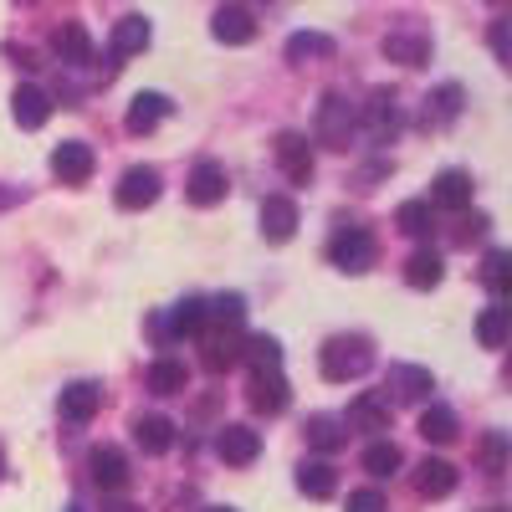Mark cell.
<instances>
[{"instance_id":"1","label":"cell","mask_w":512,"mask_h":512,"mask_svg":"<svg viewBox=\"0 0 512 512\" xmlns=\"http://www.w3.org/2000/svg\"><path fill=\"white\" fill-rule=\"evenodd\" d=\"M318 364H323V379L349 384V379L374 369V344L364 333H338V338H328V344L318 349Z\"/></svg>"},{"instance_id":"2","label":"cell","mask_w":512,"mask_h":512,"mask_svg":"<svg viewBox=\"0 0 512 512\" xmlns=\"http://www.w3.org/2000/svg\"><path fill=\"white\" fill-rule=\"evenodd\" d=\"M354 128H359V108H354L344 93H323V103H318V123H313L318 144H328V149H349Z\"/></svg>"},{"instance_id":"3","label":"cell","mask_w":512,"mask_h":512,"mask_svg":"<svg viewBox=\"0 0 512 512\" xmlns=\"http://www.w3.org/2000/svg\"><path fill=\"white\" fill-rule=\"evenodd\" d=\"M374 256H379V246H374V236L364 231V226H338L333 231V241H328V262L338 267V272H369L374 267Z\"/></svg>"},{"instance_id":"4","label":"cell","mask_w":512,"mask_h":512,"mask_svg":"<svg viewBox=\"0 0 512 512\" xmlns=\"http://www.w3.org/2000/svg\"><path fill=\"white\" fill-rule=\"evenodd\" d=\"M390 420H395V400L384 395V390L354 395L349 400V415H344V425H349V431H359V436H384V431H390Z\"/></svg>"},{"instance_id":"5","label":"cell","mask_w":512,"mask_h":512,"mask_svg":"<svg viewBox=\"0 0 512 512\" xmlns=\"http://www.w3.org/2000/svg\"><path fill=\"white\" fill-rule=\"evenodd\" d=\"M359 128H364L374 144H395V134L405 128V118H400V103H395L390 88L369 93V103H364V113H359Z\"/></svg>"},{"instance_id":"6","label":"cell","mask_w":512,"mask_h":512,"mask_svg":"<svg viewBox=\"0 0 512 512\" xmlns=\"http://www.w3.org/2000/svg\"><path fill=\"white\" fill-rule=\"evenodd\" d=\"M384 395L405 400V405H425L436 395V374L425 364H390V374H384Z\"/></svg>"},{"instance_id":"7","label":"cell","mask_w":512,"mask_h":512,"mask_svg":"<svg viewBox=\"0 0 512 512\" xmlns=\"http://www.w3.org/2000/svg\"><path fill=\"white\" fill-rule=\"evenodd\" d=\"M93 169H98L93 144L67 139V144H57V149H52V175H57L62 185H88V180H93Z\"/></svg>"},{"instance_id":"8","label":"cell","mask_w":512,"mask_h":512,"mask_svg":"<svg viewBox=\"0 0 512 512\" xmlns=\"http://www.w3.org/2000/svg\"><path fill=\"white\" fill-rule=\"evenodd\" d=\"M159 190H164V185H159V169H154V164H134V169H123L113 200H118V210H144V205L159 200Z\"/></svg>"},{"instance_id":"9","label":"cell","mask_w":512,"mask_h":512,"mask_svg":"<svg viewBox=\"0 0 512 512\" xmlns=\"http://www.w3.org/2000/svg\"><path fill=\"white\" fill-rule=\"evenodd\" d=\"M379 52L390 57V62H400V67H425L436 47H431V36H425L420 26H395L390 36L379 41Z\"/></svg>"},{"instance_id":"10","label":"cell","mask_w":512,"mask_h":512,"mask_svg":"<svg viewBox=\"0 0 512 512\" xmlns=\"http://www.w3.org/2000/svg\"><path fill=\"white\" fill-rule=\"evenodd\" d=\"M226 190H231L226 164H216V159H200V164L190 169V180H185V195H190V205H200V210L221 205V200H226Z\"/></svg>"},{"instance_id":"11","label":"cell","mask_w":512,"mask_h":512,"mask_svg":"<svg viewBox=\"0 0 512 512\" xmlns=\"http://www.w3.org/2000/svg\"><path fill=\"white\" fill-rule=\"evenodd\" d=\"M272 154H277V169L292 180V185H308L313 180V144L303 139V134H277V144H272Z\"/></svg>"},{"instance_id":"12","label":"cell","mask_w":512,"mask_h":512,"mask_svg":"<svg viewBox=\"0 0 512 512\" xmlns=\"http://www.w3.org/2000/svg\"><path fill=\"white\" fill-rule=\"evenodd\" d=\"M216 456L226 466H251L262 456V431H251V425H221L216 431Z\"/></svg>"},{"instance_id":"13","label":"cell","mask_w":512,"mask_h":512,"mask_svg":"<svg viewBox=\"0 0 512 512\" xmlns=\"http://www.w3.org/2000/svg\"><path fill=\"white\" fill-rule=\"evenodd\" d=\"M154 333L164 338H200L205 333V297H185V303H175L169 308V318H159L154 323Z\"/></svg>"},{"instance_id":"14","label":"cell","mask_w":512,"mask_h":512,"mask_svg":"<svg viewBox=\"0 0 512 512\" xmlns=\"http://www.w3.org/2000/svg\"><path fill=\"white\" fill-rule=\"evenodd\" d=\"M52 52H57L62 67L93 62V36H88V26H82V21H62V26L52 31Z\"/></svg>"},{"instance_id":"15","label":"cell","mask_w":512,"mask_h":512,"mask_svg":"<svg viewBox=\"0 0 512 512\" xmlns=\"http://www.w3.org/2000/svg\"><path fill=\"white\" fill-rule=\"evenodd\" d=\"M246 400H251V410H256V415H282V410H287V400H292L282 369L251 374V395H246Z\"/></svg>"},{"instance_id":"16","label":"cell","mask_w":512,"mask_h":512,"mask_svg":"<svg viewBox=\"0 0 512 512\" xmlns=\"http://www.w3.org/2000/svg\"><path fill=\"white\" fill-rule=\"evenodd\" d=\"M210 36L226 41V47H246V41H256V16L246 6H221L210 16Z\"/></svg>"},{"instance_id":"17","label":"cell","mask_w":512,"mask_h":512,"mask_svg":"<svg viewBox=\"0 0 512 512\" xmlns=\"http://www.w3.org/2000/svg\"><path fill=\"white\" fill-rule=\"evenodd\" d=\"M98 405H103V390H98L93 379H77V384H67L62 400H57L62 420H72V425H88V420L98 415Z\"/></svg>"},{"instance_id":"18","label":"cell","mask_w":512,"mask_h":512,"mask_svg":"<svg viewBox=\"0 0 512 512\" xmlns=\"http://www.w3.org/2000/svg\"><path fill=\"white\" fill-rule=\"evenodd\" d=\"M262 236H267L272 246H282V241L297 236V205H292L287 195H267V200H262Z\"/></svg>"},{"instance_id":"19","label":"cell","mask_w":512,"mask_h":512,"mask_svg":"<svg viewBox=\"0 0 512 512\" xmlns=\"http://www.w3.org/2000/svg\"><path fill=\"white\" fill-rule=\"evenodd\" d=\"M415 492L420 497H451L456 492V466L446 461V456H425L420 466H415Z\"/></svg>"},{"instance_id":"20","label":"cell","mask_w":512,"mask_h":512,"mask_svg":"<svg viewBox=\"0 0 512 512\" xmlns=\"http://www.w3.org/2000/svg\"><path fill=\"white\" fill-rule=\"evenodd\" d=\"M472 195H477V185H472L466 169H441L436 185H431V205H441V210H466Z\"/></svg>"},{"instance_id":"21","label":"cell","mask_w":512,"mask_h":512,"mask_svg":"<svg viewBox=\"0 0 512 512\" xmlns=\"http://www.w3.org/2000/svg\"><path fill=\"white\" fill-rule=\"evenodd\" d=\"M11 113L21 128H41L52 118V93L47 88H36V82H21V88L11 93Z\"/></svg>"},{"instance_id":"22","label":"cell","mask_w":512,"mask_h":512,"mask_svg":"<svg viewBox=\"0 0 512 512\" xmlns=\"http://www.w3.org/2000/svg\"><path fill=\"white\" fill-rule=\"evenodd\" d=\"M88 472H93V482H98L103 492H123V487H128V456H123L118 446H98V451L88 456Z\"/></svg>"},{"instance_id":"23","label":"cell","mask_w":512,"mask_h":512,"mask_svg":"<svg viewBox=\"0 0 512 512\" xmlns=\"http://www.w3.org/2000/svg\"><path fill=\"white\" fill-rule=\"evenodd\" d=\"M282 52H287V62L308 67V62H328V57L338 52V41H333L328 31H292Z\"/></svg>"},{"instance_id":"24","label":"cell","mask_w":512,"mask_h":512,"mask_svg":"<svg viewBox=\"0 0 512 512\" xmlns=\"http://www.w3.org/2000/svg\"><path fill=\"white\" fill-rule=\"evenodd\" d=\"M169 108H175V103H169L164 93H139L134 103H128V118H123V128H128V134H154V128L169 118Z\"/></svg>"},{"instance_id":"25","label":"cell","mask_w":512,"mask_h":512,"mask_svg":"<svg viewBox=\"0 0 512 512\" xmlns=\"http://www.w3.org/2000/svg\"><path fill=\"white\" fill-rule=\"evenodd\" d=\"M149 41H154L149 16H123V21L113 26V36H108V52H113V62H118V57H134V52H144Z\"/></svg>"},{"instance_id":"26","label":"cell","mask_w":512,"mask_h":512,"mask_svg":"<svg viewBox=\"0 0 512 512\" xmlns=\"http://www.w3.org/2000/svg\"><path fill=\"white\" fill-rule=\"evenodd\" d=\"M134 441H139L149 456H164V451H175L180 431H175V420H169V415H139V420H134Z\"/></svg>"},{"instance_id":"27","label":"cell","mask_w":512,"mask_h":512,"mask_svg":"<svg viewBox=\"0 0 512 512\" xmlns=\"http://www.w3.org/2000/svg\"><path fill=\"white\" fill-rule=\"evenodd\" d=\"M461 108H466V93H461V82H441V88L425 98V128H446V123H456L461 118Z\"/></svg>"},{"instance_id":"28","label":"cell","mask_w":512,"mask_h":512,"mask_svg":"<svg viewBox=\"0 0 512 512\" xmlns=\"http://www.w3.org/2000/svg\"><path fill=\"white\" fill-rule=\"evenodd\" d=\"M241 344H246V338H241L236 328H216V333L205 328V354H200V359H205V369H216V374H221V369H231V364L241 359Z\"/></svg>"},{"instance_id":"29","label":"cell","mask_w":512,"mask_h":512,"mask_svg":"<svg viewBox=\"0 0 512 512\" xmlns=\"http://www.w3.org/2000/svg\"><path fill=\"white\" fill-rule=\"evenodd\" d=\"M144 384H149L154 395H185V390H190V369H185V359H169V354H164V359L149 364Z\"/></svg>"},{"instance_id":"30","label":"cell","mask_w":512,"mask_h":512,"mask_svg":"<svg viewBox=\"0 0 512 512\" xmlns=\"http://www.w3.org/2000/svg\"><path fill=\"white\" fill-rule=\"evenodd\" d=\"M456 410L451 405H436V400H425L420 405V436L431 441V446H446V441H456Z\"/></svg>"},{"instance_id":"31","label":"cell","mask_w":512,"mask_h":512,"mask_svg":"<svg viewBox=\"0 0 512 512\" xmlns=\"http://www.w3.org/2000/svg\"><path fill=\"white\" fill-rule=\"evenodd\" d=\"M297 492L313 497V502H328L338 492V472L328 461H303V466H297Z\"/></svg>"},{"instance_id":"32","label":"cell","mask_w":512,"mask_h":512,"mask_svg":"<svg viewBox=\"0 0 512 512\" xmlns=\"http://www.w3.org/2000/svg\"><path fill=\"white\" fill-rule=\"evenodd\" d=\"M441 277H446L441 251H415L410 262H405V282H410L415 292H431V287H441Z\"/></svg>"},{"instance_id":"33","label":"cell","mask_w":512,"mask_h":512,"mask_svg":"<svg viewBox=\"0 0 512 512\" xmlns=\"http://www.w3.org/2000/svg\"><path fill=\"white\" fill-rule=\"evenodd\" d=\"M395 226H400L405 236L425 241V236L436 231V205H431V200H405V205L395 210Z\"/></svg>"},{"instance_id":"34","label":"cell","mask_w":512,"mask_h":512,"mask_svg":"<svg viewBox=\"0 0 512 512\" xmlns=\"http://www.w3.org/2000/svg\"><path fill=\"white\" fill-rule=\"evenodd\" d=\"M400 466H405V456H400V446H395V441H384V436H379V441H369V446H364V472H369L374 482L395 477Z\"/></svg>"},{"instance_id":"35","label":"cell","mask_w":512,"mask_h":512,"mask_svg":"<svg viewBox=\"0 0 512 512\" xmlns=\"http://www.w3.org/2000/svg\"><path fill=\"white\" fill-rule=\"evenodd\" d=\"M241 359L251 364V374H267V369H282V344L272 333H256L241 344Z\"/></svg>"},{"instance_id":"36","label":"cell","mask_w":512,"mask_h":512,"mask_svg":"<svg viewBox=\"0 0 512 512\" xmlns=\"http://www.w3.org/2000/svg\"><path fill=\"white\" fill-rule=\"evenodd\" d=\"M246 318V297L241 292H221L205 303V328H241Z\"/></svg>"},{"instance_id":"37","label":"cell","mask_w":512,"mask_h":512,"mask_svg":"<svg viewBox=\"0 0 512 512\" xmlns=\"http://www.w3.org/2000/svg\"><path fill=\"white\" fill-rule=\"evenodd\" d=\"M482 282L492 292V303H507V287H512V256L502 246L487 251V262H482Z\"/></svg>"},{"instance_id":"38","label":"cell","mask_w":512,"mask_h":512,"mask_svg":"<svg viewBox=\"0 0 512 512\" xmlns=\"http://www.w3.org/2000/svg\"><path fill=\"white\" fill-rule=\"evenodd\" d=\"M507 333H512V313H507V303L482 308V318H477V338H482V349H502V344H507Z\"/></svg>"},{"instance_id":"39","label":"cell","mask_w":512,"mask_h":512,"mask_svg":"<svg viewBox=\"0 0 512 512\" xmlns=\"http://www.w3.org/2000/svg\"><path fill=\"white\" fill-rule=\"evenodd\" d=\"M344 441H349V431H344V420H338V415H308V446L338 451Z\"/></svg>"},{"instance_id":"40","label":"cell","mask_w":512,"mask_h":512,"mask_svg":"<svg viewBox=\"0 0 512 512\" xmlns=\"http://www.w3.org/2000/svg\"><path fill=\"white\" fill-rule=\"evenodd\" d=\"M477 456H482V472L487 477H502L507 472V436L502 431H487L482 446H477Z\"/></svg>"},{"instance_id":"41","label":"cell","mask_w":512,"mask_h":512,"mask_svg":"<svg viewBox=\"0 0 512 512\" xmlns=\"http://www.w3.org/2000/svg\"><path fill=\"white\" fill-rule=\"evenodd\" d=\"M349 512H390V507H384L374 487H364V492H349Z\"/></svg>"},{"instance_id":"42","label":"cell","mask_w":512,"mask_h":512,"mask_svg":"<svg viewBox=\"0 0 512 512\" xmlns=\"http://www.w3.org/2000/svg\"><path fill=\"white\" fill-rule=\"evenodd\" d=\"M487 41H492V57L507 67V21H492V36Z\"/></svg>"},{"instance_id":"43","label":"cell","mask_w":512,"mask_h":512,"mask_svg":"<svg viewBox=\"0 0 512 512\" xmlns=\"http://www.w3.org/2000/svg\"><path fill=\"white\" fill-rule=\"evenodd\" d=\"M103 512H144V507H134V502H103Z\"/></svg>"},{"instance_id":"44","label":"cell","mask_w":512,"mask_h":512,"mask_svg":"<svg viewBox=\"0 0 512 512\" xmlns=\"http://www.w3.org/2000/svg\"><path fill=\"white\" fill-rule=\"evenodd\" d=\"M67 512H88V507H82V502H72V507H67Z\"/></svg>"},{"instance_id":"45","label":"cell","mask_w":512,"mask_h":512,"mask_svg":"<svg viewBox=\"0 0 512 512\" xmlns=\"http://www.w3.org/2000/svg\"><path fill=\"white\" fill-rule=\"evenodd\" d=\"M210 512H236V507H210Z\"/></svg>"},{"instance_id":"46","label":"cell","mask_w":512,"mask_h":512,"mask_svg":"<svg viewBox=\"0 0 512 512\" xmlns=\"http://www.w3.org/2000/svg\"><path fill=\"white\" fill-rule=\"evenodd\" d=\"M0 472H6V451H0Z\"/></svg>"},{"instance_id":"47","label":"cell","mask_w":512,"mask_h":512,"mask_svg":"<svg viewBox=\"0 0 512 512\" xmlns=\"http://www.w3.org/2000/svg\"><path fill=\"white\" fill-rule=\"evenodd\" d=\"M492 512H502V507H492Z\"/></svg>"}]
</instances>
